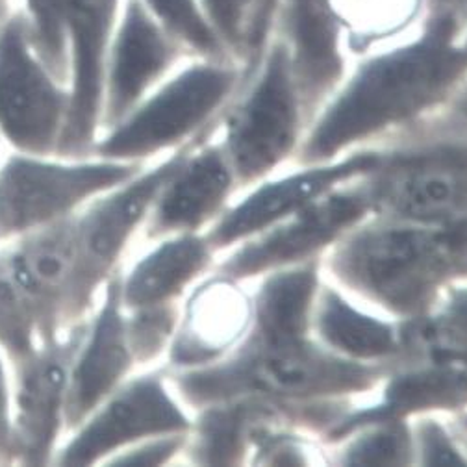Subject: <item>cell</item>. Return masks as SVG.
I'll use <instances>...</instances> for the list:
<instances>
[{
	"mask_svg": "<svg viewBox=\"0 0 467 467\" xmlns=\"http://www.w3.org/2000/svg\"><path fill=\"white\" fill-rule=\"evenodd\" d=\"M69 88L37 56L25 14L0 28V134L14 150L57 154L67 125Z\"/></svg>",
	"mask_w": 467,
	"mask_h": 467,
	"instance_id": "cell-6",
	"label": "cell"
},
{
	"mask_svg": "<svg viewBox=\"0 0 467 467\" xmlns=\"http://www.w3.org/2000/svg\"><path fill=\"white\" fill-rule=\"evenodd\" d=\"M0 253L28 305L39 341L84 323L75 312V215L0 244Z\"/></svg>",
	"mask_w": 467,
	"mask_h": 467,
	"instance_id": "cell-10",
	"label": "cell"
},
{
	"mask_svg": "<svg viewBox=\"0 0 467 467\" xmlns=\"http://www.w3.org/2000/svg\"><path fill=\"white\" fill-rule=\"evenodd\" d=\"M201 8L228 54L254 52V17L258 0H199Z\"/></svg>",
	"mask_w": 467,
	"mask_h": 467,
	"instance_id": "cell-30",
	"label": "cell"
},
{
	"mask_svg": "<svg viewBox=\"0 0 467 467\" xmlns=\"http://www.w3.org/2000/svg\"><path fill=\"white\" fill-rule=\"evenodd\" d=\"M460 109H462V113H465L467 115V93L462 97V100H460Z\"/></svg>",
	"mask_w": 467,
	"mask_h": 467,
	"instance_id": "cell-39",
	"label": "cell"
},
{
	"mask_svg": "<svg viewBox=\"0 0 467 467\" xmlns=\"http://www.w3.org/2000/svg\"><path fill=\"white\" fill-rule=\"evenodd\" d=\"M150 244L147 253L119 269V297L127 310L174 303L210 260L208 244L193 232Z\"/></svg>",
	"mask_w": 467,
	"mask_h": 467,
	"instance_id": "cell-17",
	"label": "cell"
},
{
	"mask_svg": "<svg viewBox=\"0 0 467 467\" xmlns=\"http://www.w3.org/2000/svg\"><path fill=\"white\" fill-rule=\"evenodd\" d=\"M84 325L86 321L60 337L39 341L12 362L14 465H54L67 438L71 366Z\"/></svg>",
	"mask_w": 467,
	"mask_h": 467,
	"instance_id": "cell-8",
	"label": "cell"
},
{
	"mask_svg": "<svg viewBox=\"0 0 467 467\" xmlns=\"http://www.w3.org/2000/svg\"><path fill=\"white\" fill-rule=\"evenodd\" d=\"M384 195L397 212L416 219H441L467 208V150H438L400 163Z\"/></svg>",
	"mask_w": 467,
	"mask_h": 467,
	"instance_id": "cell-18",
	"label": "cell"
},
{
	"mask_svg": "<svg viewBox=\"0 0 467 467\" xmlns=\"http://www.w3.org/2000/svg\"><path fill=\"white\" fill-rule=\"evenodd\" d=\"M423 0H330L341 26L357 41L371 43L410 26Z\"/></svg>",
	"mask_w": 467,
	"mask_h": 467,
	"instance_id": "cell-25",
	"label": "cell"
},
{
	"mask_svg": "<svg viewBox=\"0 0 467 467\" xmlns=\"http://www.w3.org/2000/svg\"><path fill=\"white\" fill-rule=\"evenodd\" d=\"M0 465H14V373L0 345Z\"/></svg>",
	"mask_w": 467,
	"mask_h": 467,
	"instance_id": "cell-33",
	"label": "cell"
},
{
	"mask_svg": "<svg viewBox=\"0 0 467 467\" xmlns=\"http://www.w3.org/2000/svg\"><path fill=\"white\" fill-rule=\"evenodd\" d=\"M136 371L140 369L127 337L117 271L102 287L93 312L86 319L73 358L66 412L67 434Z\"/></svg>",
	"mask_w": 467,
	"mask_h": 467,
	"instance_id": "cell-14",
	"label": "cell"
},
{
	"mask_svg": "<svg viewBox=\"0 0 467 467\" xmlns=\"http://www.w3.org/2000/svg\"><path fill=\"white\" fill-rule=\"evenodd\" d=\"M6 150H8V145H6L5 138H3V134H0V161H3V158H5Z\"/></svg>",
	"mask_w": 467,
	"mask_h": 467,
	"instance_id": "cell-38",
	"label": "cell"
},
{
	"mask_svg": "<svg viewBox=\"0 0 467 467\" xmlns=\"http://www.w3.org/2000/svg\"><path fill=\"white\" fill-rule=\"evenodd\" d=\"M366 210L357 195H336L306 208L289 224L278 228L260 245L244 251L228 264L232 273L251 275L260 269L296 260L330 242L337 232L353 224Z\"/></svg>",
	"mask_w": 467,
	"mask_h": 467,
	"instance_id": "cell-20",
	"label": "cell"
},
{
	"mask_svg": "<svg viewBox=\"0 0 467 467\" xmlns=\"http://www.w3.org/2000/svg\"><path fill=\"white\" fill-rule=\"evenodd\" d=\"M12 12H10V0H0V28L10 19Z\"/></svg>",
	"mask_w": 467,
	"mask_h": 467,
	"instance_id": "cell-37",
	"label": "cell"
},
{
	"mask_svg": "<svg viewBox=\"0 0 467 467\" xmlns=\"http://www.w3.org/2000/svg\"><path fill=\"white\" fill-rule=\"evenodd\" d=\"M454 16L436 17L425 36L368 62L314 132L308 154L323 158L412 115L452 88L467 71V41Z\"/></svg>",
	"mask_w": 467,
	"mask_h": 467,
	"instance_id": "cell-1",
	"label": "cell"
},
{
	"mask_svg": "<svg viewBox=\"0 0 467 467\" xmlns=\"http://www.w3.org/2000/svg\"><path fill=\"white\" fill-rule=\"evenodd\" d=\"M143 5L186 50L212 62H223L228 56L199 0H143Z\"/></svg>",
	"mask_w": 467,
	"mask_h": 467,
	"instance_id": "cell-26",
	"label": "cell"
},
{
	"mask_svg": "<svg viewBox=\"0 0 467 467\" xmlns=\"http://www.w3.org/2000/svg\"><path fill=\"white\" fill-rule=\"evenodd\" d=\"M186 436L188 432L147 438L115 454L108 465H165L184 451L188 441Z\"/></svg>",
	"mask_w": 467,
	"mask_h": 467,
	"instance_id": "cell-32",
	"label": "cell"
},
{
	"mask_svg": "<svg viewBox=\"0 0 467 467\" xmlns=\"http://www.w3.org/2000/svg\"><path fill=\"white\" fill-rule=\"evenodd\" d=\"M449 316L456 325H460L462 328H467V291H462V294H458L452 299Z\"/></svg>",
	"mask_w": 467,
	"mask_h": 467,
	"instance_id": "cell-36",
	"label": "cell"
},
{
	"mask_svg": "<svg viewBox=\"0 0 467 467\" xmlns=\"http://www.w3.org/2000/svg\"><path fill=\"white\" fill-rule=\"evenodd\" d=\"M375 158H355L336 167L310 171L306 174H297L287 181L271 184L254 193L240 208L226 215L219 226L212 232L210 240L215 245H224L228 242L247 236L251 232L264 228L265 224L280 219L310 202L316 195L328 190L334 182L343 181L350 174L360 172L362 169H371Z\"/></svg>",
	"mask_w": 467,
	"mask_h": 467,
	"instance_id": "cell-21",
	"label": "cell"
},
{
	"mask_svg": "<svg viewBox=\"0 0 467 467\" xmlns=\"http://www.w3.org/2000/svg\"><path fill=\"white\" fill-rule=\"evenodd\" d=\"M228 188L230 171L217 150L206 149L193 156L188 150L160 190L141 236L154 242L195 232L217 212Z\"/></svg>",
	"mask_w": 467,
	"mask_h": 467,
	"instance_id": "cell-15",
	"label": "cell"
},
{
	"mask_svg": "<svg viewBox=\"0 0 467 467\" xmlns=\"http://www.w3.org/2000/svg\"><path fill=\"white\" fill-rule=\"evenodd\" d=\"M25 16L37 56L54 77L69 84L66 0H25Z\"/></svg>",
	"mask_w": 467,
	"mask_h": 467,
	"instance_id": "cell-28",
	"label": "cell"
},
{
	"mask_svg": "<svg viewBox=\"0 0 467 467\" xmlns=\"http://www.w3.org/2000/svg\"><path fill=\"white\" fill-rule=\"evenodd\" d=\"M186 152L188 149H179L156 165H145L132 179L99 195L75 215L78 321L89 317L106 282L123 267L160 190Z\"/></svg>",
	"mask_w": 467,
	"mask_h": 467,
	"instance_id": "cell-5",
	"label": "cell"
},
{
	"mask_svg": "<svg viewBox=\"0 0 467 467\" xmlns=\"http://www.w3.org/2000/svg\"><path fill=\"white\" fill-rule=\"evenodd\" d=\"M121 0H66L69 113L57 154L86 156L100 136L106 60Z\"/></svg>",
	"mask_w": 467,
	"mask_h": 467,
	"instance_id": "cell-11",
	"label": "cell"
},
{
	"mask_svg": "<svg viewBox=\"0 0 467 467\" xmlns=\"http://www.w3.org/2000/svg\"><path fill=\"white\" fill-rule=\"evenodd\" d=\"M276 21L289 50L297 91L316 99L341 77V21L330 0H280Z\"/></svg>",
	"mask_w": 467,
	"mask_h": 467,
	"instance_id": "cell-16",
	"label": "cell"
},
{
	"mask_svg": "<svg viewBox=\"0 0 467 467\" xmlns=\"http://www.w3.org/2000/svg\"><path fill=\"white\" fill-rule=\"evenodd\" d=\"M143 167L97 154H34L8 147L0 161V244L77 215Z\"/></svg>",
	"mask_w": 467,
	"mask_h": 467,
	"instance_id": "cell-2",
	"label": "cell"
},
{
	"mask_svg": "<svg viewBox=\"0 0 467 467\" xmlns=\"http://www.w3.org/2000/svg\"><path fill=\"white\" fill-rule=\"evenodd\" d=\"M184 50L147 10L143 0H123L106 60L100 134L125 119L150 95Z\"/></svg>",
	"mask_w": 467,
	"mask_h": 467,
	"instance_id": "cell-12",
	"label": "cell"
},
{
	"mask_svg": "<svg viewBox=\"0 0 467 467\" xmlns=\"http://www.w3.org/2000/svg\"><path fill=\"white\" fill-rule=\"evenodd\" d=\"M247 299L226 284L213 282L199 289L179 321L169 358L174 368L190 369L210 362L236 341L247 325Z\"/></svg>",
	"mask_w": 467,
	"mask_h": 467,
	"instance_id": "cell-19",
	"label": "cell"
},
{
	"mask_svg": "<svg viewBox=\"0 0 467 467\" xmlns=\"http://www.w3.org/2000/svg\"><path fill=\"white\" fill-rule=\"evenodd\" d=\"M467 402V377L454 369H429L395 380L388 391L380 416H397L434 406Z\"/></svg>",
	"mask_w": 467,
	"mask_h": 467,
	"instance_id": "cell-24",
	"label": "cell"
},
{
	"mask_svg": "<svg viewBox=\"0 0 467 467\" xmlns=\"http://www.w3.org/2000/svg\"><path fill=\"white\" fill-rule=\"evenodd\" d=\"M280 0H258V8H256V17H254V52L260 48L264 43L265 36L269 34V28L273 21H276Z\"/></svg>",
	"mask_w": 467,
	"mask_h": 467,
	"instance_id": "cell-35",
	"label": "cell"
},
{
	"mask_svg": "<svg viewBox=\"0 0 467 467\" xmlns=\"http://www.w3.org/2000/svg\"><path fill=\"white\" fill-rule=\"evenodd\" d=\"M366 382V371L297 343L275 347V350L244 366L182 369L174 388L192 404H213L238 389H256L280 395H306L357 388Z\"/></svg>",
	"mask_w": 467,
	"mask_h": 467,
	"instance_id": "cell-9",
	"label": "cell"
},
{
	"mask_svg": "<svg viewBox=\"0 0 467 467\" xmlns=\"http://www.w3.org/2000/svg\"><path fill=\"white\" fill-rule=\"evenodd\" d=\"M179 317L174 303L125 308L127 337L140 371L154 368L163 355H169L179 330Z\"/></svg>",
	"mask_w": 467,
	"mask_h": 467,
	"instance_id": "cell-27",
	"label": "cell"
},
{
	"mask_svg": "<svg viewBox=\"0 0 467 467\" xmlns=\"http://www.w3.org/2000/svg\"><path fill=\"white\" fill-rule=\"evenodd\" d=\"M236 71L206 60L165 78L127 117L104 130L91 154L147 165L181 147L197 132L236 86Z\"/></svg>",
	"mask_w": 467,
	"mask_h": 467,
	"instance_id": "cell-4",
	"label": "cell"
},
{
	"mask_svg": "<svg viewBox=\"0 0 467 467\" xmlns=\"http://www.w3.org/2000/svg\"><path fill=\"white\" fill-rule=\"evenodd\" d=\"M297 123V84L289 50L276 37L258 84L230 127V152L244 177H256L284 158L294 145Z\"/></svg>",
	"mask_w": 467,
	"mask_h": 467,
	"instance_id": "cell-13",
	"label": "cell"
},
{
	"mask_svg": "<svg viewBox=\"0 0 467 467\" xmlns=\"http://www.w3.org/2000/svg\"><path fill=\"white\" fill-rule=\"evenodd\" d=\"M37 343L34 317L0 253V345L14 362L30 353Z\"/></svg>",
	"mask_w": 467,
	"mask_h": 467,
	"instance_id": "cell-29",
	"label": "cell"
},
{
	"mask_svg": "<svg viewBox=\"0 0 467 467\" xmlns=\"http://www.w3.org/2000/svg\"><path fill=\"white\" fill-rule=\"evenodd\" d=\"M316 276L310 269L280 275L271 280L260 297V327L273 347L294 345L301 337Z\"/></svg>",
	"mask_w": 467,
	"mask_h": 467,
	"instance_id": "cell-22",
	"label": "cell"
},
{
	"mask_svg": "<svg viewBox=\"0 0 467 467\" xmlns=\"http://www.w3.org/2000/svg\"><path fill=\"white\" fill-rule=\"evenodd\" d=\"M317 327L330 345L358 358L382 357L395 348L389 327L362 316L332 294L323 299Z\"/></svg>",
	"mask_w": 467,
	"mask_h": 467,
	"instance_id": "cell-23",
	"label": "cell"
},
{
	"mask_svg": "<svg viewBox=\"0 0 467 467\" xmlns=\"http://www.w3.org/2000/svg\"><path fill=\"white\" fill-rule=\"evenodd\" d=\"M423 462L429 465H463L465 460L456 452L447 436L432 423L421 431Z\"/></svg>",
	"mask_w": 467,
	"mask_h": 467,
	"instance_id": "cell-34",
	"label": "cell"
},
{
	"mask_svg": "<svg viewBox=\"0 0 467 467\" xmlns=\"http://www.w3.org/2000/svg\"><path fill=\"white\" fill-rule=\"evenodd\" d=\"M408 458V438L402 427L393 425L357 441L347 454L348 463L397 465Z\"/></svg>",
	"mask_w": 467,
	"mask_h": 467,
	"instance_id": "cell-31",
	"label": "cell"
},
{
	"mask_svg": "<svg viewBox=\"0 0 467 467\" xmlns=\"http://www.w3.org/2000/svg\"><path fill=\"white\" fill-rule=\"evenodd\" d=\"M192 421L156 371H136L67 434L54 465H108L121 451L147 438L190 432Z\"/></svg>",
	"mask_w": 467,
	"mask_h": 467,
	"instance_id": "cell-7",
	"label": "cell"
},
{
	"mask_svg": "<svg viewBox=\"0 0 467 467\" xmlns=\"http://www.w3.org/2000/svg\"><path fill=\"white\" fill-rule=\"evenodd\" d=\"M341 269L382 303L412 310L443 278L467 273V221L368 232L348 247Z\"/></svg>",
	"mask_w": 467,
	"mask_h": 467,
	"instance_id": "cell-3",
	"label": "cell"
}]
</instances>
